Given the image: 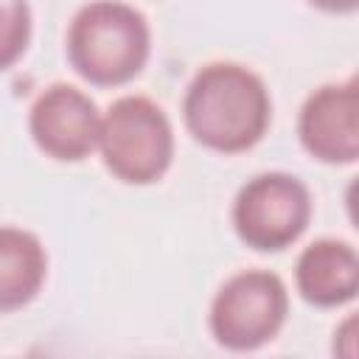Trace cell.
Masks as SVG:
<instances>
[{
    "mask_svg": "<svg viewBox=\"0 0 359 359\" xmlns=\"http://www.w3.org/2000/svg\"><path fill=\"white\" fill-rule=\"evenodd\" d=\"M185 126L208 149L236 154L255 146L269 126V93L250 67L236 62L205 65L188 84Z\"/></svg>",
    "mask_w": 359,
    "mask_h": 359,
    "instance_id": "1",
    "label": "cell"
},
{
    "mask_svg": "<svg viewBox=\"0 0 359 359\" xmlns=\"http://www.w3.org/2000/svg\"><path fill=\"white\" fill-rule=\"evenodd\" d=\"M67 59L90 84H126L149 59V22L129 3L93 0L70 22Z\"/></svg>",
    "mask_w": 359,
    "mask_h": 359,
    "instance_id": "2",
    "label": "cell"
},
{
    "mask_svg": "<svg viewBox=\"0 0 359 359\" xmlns=\"http://www.w3.org/2000/svg\"><path fill=\"white\" fill-rule=\"evenodd\" d=\"M104 165L123 182L146 185L160 180L174 157V132L168 115L143 95L118 98L98 126Z\"/></svg>",
    "mask_w": 359,
    "mask_h": 359,
    "instance_id": "3",
    "label": "cell"
},
{
    "mask_svg": "<svg viewBox=\"0 0 359 359\" xmlns=\"http://www.w3.org/2000/svg\"><path fill=\"white\" fill-rule=\"evenodd\" d=\"M289 311L283 280L266 269H247L224 280L210 306V331L230 351H252L269 342Z\"/></svg>",
    "mask_w": 359,
    "mask_h": 359,
    "instance_id": "4",
    "label": "cell"
},
{
    "mask_svg": "<svg viewBox=\"0 0 359 359\" xmlns=\"http://www.w3.org/2000/svg\"><path fill=\"white\" fill-rule=\"evenodd\" d=\"M309 219V188L286 171L252 177L247 185H241L233 202V224L238 238L261 252H275L297 241Z\"/></svg>",
    "mask_w": 359,
    "mask_h": 359,
    "instance_id": "5",
    "label": "cell"
},
{
    "mask_svg": "<svg viewBox=\"0 0 359 359\" xmlns=\"http://www.w3.org/2000/svg\"><path fill=\"white\" fill-rule=\"evenodd\" d=\"M31 137L53 160H84L98 146L95 101L73 84H50L31 107Z\"/></svg>",
    "mask_w": 359,
    "mask_h": 359,
    "instance_id": "6",
    "label": "cell"
},
{
    "mask_svg": "<svg viewBox=\"0 0 359 359\" xmlns=\"http://www.w3.org/2000/svg\"><path fill=\"white\" fill-rule=\"evenodd\" d=\"M303 149L323 163H353L359 154V93L356 81L314 90L297 121Z\"/></svg>",
    "mask_w": 359,
    "mask_h": 359,
    "instance_id": "7",
    "label": "cell"
},
{
    "mask_svg": "<svg viewBox=\"0 0 359 359\" xmlns=\"http://www.w3.org/2000/svg\"><path fill=\"white\" fill-rule=\"evenodd\" d=\"M297 292L303 300L331 309L356 297L359 289V258L348 241L320 238L309 244L294 266Z\"/></svg>",
    "mask_w": 359,
    "mask_h": 359,
    "instance_id": "8",
    "label": "cell"
},
{
    "mask_svg": "<svg viewBox=\"0 0 359 359\" xmlns=\"http://www.w3.org/2000/svg\"><path fill=\"white\" fill-rule=\"evenodd\" d=\"M48 272L39 238L20 227H0V311L22 309L36 297Z\"/></svg>",
    "mask_w": 359,
    "mask_h": 359,
    "instance_id": "9",
    "label": "cell"
},
{
    "mask_svg": "<svg viewBox=\"0 0 359 359\" xmlns=\"http://www.w3.org/2000/svg\"><path fill=\"white\" fill-rule=\"evenodd\" d=\"M31 8L28 0H0V70L11 67L28 48Z\"/></svg>",
    "mask_w": 359,
    "mask_h": 359,
    "instance_id": "10",
    "label": "cell"
},
{
    "mask_svg": "<svg viewBox=\"0 0 359 359\" xmlns=\"http://www.w3.org/2000/svg\"><path fill=\"white\" fill-rule=\"evenodd\" d=\"M317 8H325V11H337V14H345V11H353L359 6V0H311Z\"/></svg>",
    "mask_w": 359,
    "mask_h": 359,
    "instance_id": "11",
    "label": "cell"
}]
</instances>
